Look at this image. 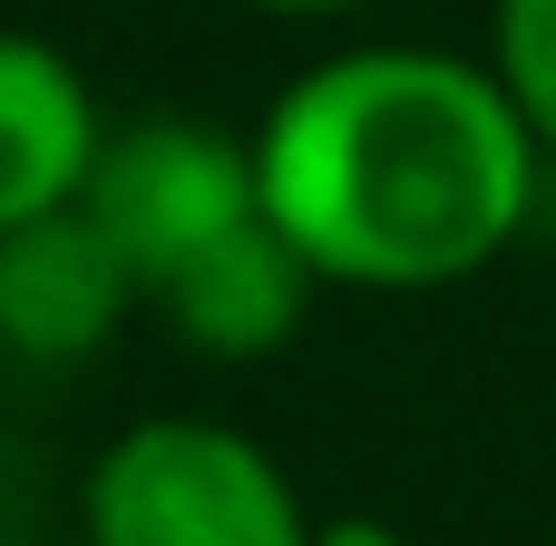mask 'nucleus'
Instances as JSON below:
<instances>
[{"instance_id": "nucleus-4", "label": "nucleus", "mask_w": 556, "mask_h": 546, "mask_svg": "<svg viewBox=\"0 0 556 546\" xmlns=\"http://www.w3.org/2000/svg\"><path fill=\"white\" fill-rule=\"evenodd\" d=\"M127 303H147V293H137V274L117 264V244L78 205L29 215V225L0 234V352H20V361H88L127 322Z\"/></svg>"}, {"instance_id": "nucleus-3", "label": "nucleus", "mask_w": 556, "mask_h": 546, "mask_svg": "<svg viewBox=\"0 0 556 546\" xmlns=\"http://www.w3.org/2000/svg\"><path fill=\"white\" fill-rule=\"evenodd\" d=\"M78 215L117 244V264L137 274V293H156V283H166L176 264H195L215 234H235L244 215H264L254 137H235V127H215V117H186V107L127 117V127H108Z\"/></svg>"}, {"instance_id": "nucleus-5", "label": "nucleus", "mask_w": 556, "mask_h": 546, "mask_svg": "<svg viewBox=\"0 0 556 546\" xmlns=\"http://www.w3.org/2000/svg\"><path fill=\"white\" fill-rule=\"evenodd\" d=\"M313 293H323V274L293 254V234L274 215H244L195 264H176L147 303L166 313V332L186 352H205V361H264V352H283L303 332Z\"/></svg>"}, {"instance_id": "nucleus-7", "label": "nucleus", "mask_w": 556, "mask_h": 546, "mask_svg": "<svg viewBox=\"0 0 556 546\" xmlns=\"http://www.w3.org/2000/svg\"><path fill=\"white\" fill-rule=\"evenodd\" d=\"M489 68L508 78L518 117L538 127V147L556 166V0H498L489 10Z\"/></svg>"}, {"instance_id": "nucleus-6", "label": "nucleus", "mask_w": 556, "mask_h": 546, "mask_svg": "<svg viewBox=\"0 0 556 546\" xmlns=\"http://www.w3.org/2000/svg\"><path fill=\"white\" fill-rule=\"evenodd\" d=\"M98 147H108V117L78 59L39 29H0V234L78 205Z\"/></svg>"}, {"instance_id": "nucleus-2", "label": "nucleus", "mask_w": 556, "mask_h": 546, "mask_svg": "<svg viewBox=\"0 0 556 546\" xmlns=\"http://www.w3.org/2000/svg\"><path fill=\"white\" fill-rule=\"evenodd\" d=\"M78 528L88 546H313V508L264 440L156 410L88 459Z\"/></svg>"}, {"instance_id": "nucleus-9", "label": "nucleus", "mask_w": 556, "mask_h": 546, "mask_svg": "<svg viewBox=\"0 0 556 546\" xmlns=\"http://www.w3.org/2000/svg\"><path fill=\"white\" fill-rule=\"evenodd\" d=\"M244 10H264V20H332V10H352V0H244Z\"/></svg>"}, {"instance_id": "nucleus-1", "label": "nucleus", "mask_w": 556, "mask_h": 546, "mask_svg": "<svg viewBox=\"0 0 556 546\" xmlns=\"http://www.w3.org/2000/svg\"><path fill=\"white\" fill-rule=\"evenodd\" d=\"M254 166L264 215L323 283L440 293L528 234L547 147L489 59L371 39L313 59L264 107Z\"/></svg>"}, {"instance_id": "nucleus-8", "label": "nucleus", "mask_w": 556, "mask_h": 546, "mask_svg": "<svg viewBox=\"0 0 556 546\" xmlns=\"http://www.w3.org/2000/svg\"><path fill=\"white\" fill-rule=\"evenodd\" d=\"M313 546H410L391 518H313Z\"/></svg>"}]
</instances>
